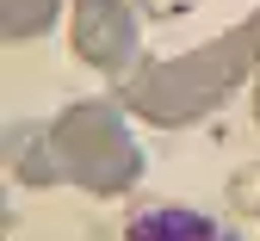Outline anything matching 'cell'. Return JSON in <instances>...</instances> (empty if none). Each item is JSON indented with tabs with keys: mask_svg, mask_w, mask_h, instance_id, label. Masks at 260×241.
Wrapping results in <instances>:
<instances>
[{
	"mask_svg": "<svg viewBox=\"0 0 260 241\" xmlns=\"http://www.w3.org/2000/svg\"><path fill=\"white\" fill-rule=\"evenodd\" d=\"M19 186H75L87 198H124L143 180V143L130 136L124 99H75L50 124L13 136Z\"/></svg>",
	"mask_w": 260,
	"mask_h": 241,
	"instance_id": "6da1fadb",
	"label": "cell"
},
{
	"mask_svg": "<svg viewBox=\"0 0 260 241\" xmlns=\"http://www.w3.org/2000/svg\"><path fill=\"white\" fill-rule=\"evenodd\" d=\"M254 62H260V50L248 38V25H236V31H223V38L199 44V50L137 62L118 81V99L130 106V118H143L155 130H186V124L211 118L223 99L254 75Z\"/></svg>",
	"mask_w": 260,
	"mask_h": 241,
	"instance_id": "7a4b0ae2",
	"label": "cell"
},
{
	"mask_svg": "<svg viewBox=\"0 0 260 241\" xmlns=\"http://www.w3.org/2000/svg\"><path fill=\"white\" fill-rule=\"evenodd\" d=\"M69 44L87 68L124 81L143 56V38H137V0H75L69 13Z\"/></svg>",
	"mask_w": 260,
	"mask_h": 241,
	"instance_id": "3957f363",
	"label": "cell"
},
{
	"mask_svg": "<svg viewBox=\"0 0 260 241\" xmlns=\"http://www.w3.org/2000/svg\"><path fill=\"white\" fill-rule=\"evenodd\" d=\"M130 241H217V217L192 211V204H149V211H130L124 217Z\"/></svg>",
	"mask_w": 260,
	"mask_h": 241,
	"instance_id": "277c9868",
	"label": "cell"
},
{
	"mask_svg": "<svg viewBox=\"0 0 260 241\" xmlns=\"http://www.w3.org/2000/svg\"><path fill=\"white\" fill-rule=\"evenodd\" d=\"M62 19V0H0V38L7 44H31Z\"/></svg>",
	"mask_w": 260,
	"mask_h": 241,
	"instance_id": "5b68a950",
	"label": "cell"
},
{
	"mask_svg": "<svg viewBox=\"0 0 260 241\" xmlns=\"http://www.w3.org/2000/svg\"><path fill=\"white\" fill-rule=\"evenodd\" d=\"M230 211L260 223V167H242V174L230 180Z\"/></svg>",
	"mask_w": 260,
	"mask_h": 241,
	"instance_id": "8992f818",
	"label": "cell"
},
{
	"mask_svg": "<svg viewBox=\"0 0 260 241\" xmlns=\"http://www.w3.org/2000/svg\"><path fill=\"white\" fill-rule=\"evenodd\" d=\"M192 7H199V0H137L143 19H186Z\"/></svg>",
	"mask_w": 260,
	"mask_h": 241,
	"instance_id": "52a82bcc",
	"label": "cell"
},
{
	"mask_svg": "<svg viewBox=\"0 0 260 241\" xmlns=\"http://www.w3.org/2000/svg\"><path fill=\"white\" fill-rule=\"evenodd\" d=\"M242 25H248V38H254V50H260V7H254ZM254 124H260V62H254Z\"/></svg>",
	"mask_w": 260,
	"mask_h": 241,
	"instance_id": "ba28073f",
	"label": "cell"
}]
</instances>
